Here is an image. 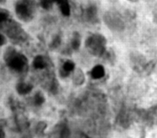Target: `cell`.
<instances>
[{"label":"cell","mask_w":157,"mask_h":138,"mask_svg":"<svg viewBox=\"0 0 157 138\" xmlns=\"http://www.w3.org/2000/svg\"><path fill=\"white\" fill-rule=\"evenodd\" d=\"M4 60L10 70L17 73H26L28 68V61L25 55L17 51L12 47L9 46L4 52Z\"/></svg>","instance_id":"1"},{"label":"cell","mask_w":157,"mask_h":138,"mask_svg":"<svg viewBox=\"0 0 157 138\" xmlns=\"http://www.w3.org/2000/svg\"><path fill=\"white\" fill-rule=\"evenodd\" d=\"M58 89L59 83L55 78H53L48 86V90L52 94H56L58 92Z\"/></svg>","instance_id":"16"},{"label":"cell","mask_w":157,"mask_h":138,"mask_svg":"<svg viewBox=\"0 0 157 138\" xmlns=\"http://www.w3.org/2000/svg\"><path fill=\"white\" fill-rule=\"evenodd\" d=\"M7 43V40L6 37L3 35L2 33L1 34V46H2L4 45H5Z\"/></svg>","instance_id":"23"},{"label":"cell","mask_w":157,"mask_h":138,"mask_svg":"<svg viewBox=\"0 0 157 138\" xmlns=\"http://www.w3.org/2000/svg\"><path fill=\"white\" fill-rule=\"evenodd\" d=\"M53 2V0H40L39 1L40 6L45 10H49L51 9Z\"/></svg>","instance_id":"20"},{"label":"cell","mask_w":157,"mask_h":138,"mask_svg":"<svg viewBox=\"0 0 157 138\" xmlns=\"http://www.w3.org/2000/svg\"><path fill=\"white\" fill-rule=\"evenodd\" d=\"M45 101L44 95L40 91H37L33 97V103L35 106H41Z\"/></svg>","instance_id":"15"},{"label":"cell","mask_w":157,"mask_h":138,"mask_svg":"<svg viewBox=\"0 0 157 138\" xmlns=\"http://www.w3.org/2000/svg\"><path fill=\"white\" fill-rule=\"evenodd\" d=\"M33 67L36 69L42 70L47 68L48 65V63L44 56L38 55L34 58L33 61Z\"/></svg>","instance_id":"9"},{"label":"cell","mask_w":157,"mask_h":138,"mask_svg":"<svg viewBox=\"0 0 157 138\" xmlns=\"http://www.w3.org/2000/svg\"><path fill=\"white\" fill-rule=\"evenodd\" d=\"M85 81V76L83 71L80 68H77L73 72L72 81L76 86L82 85Z\"/></svg>","instance_id":"8"},{"label":"cell","mask_w":157,"mask_h":138,"mask_svg":"<svg viewBox=\"0 0 157 138\" xmlns=\"http://www.w3.org/2000/svg\"><path fill=\"white\" fill-rule=\"evenodd\" d=\"M36 7V0H18L15 5V14L19 20L28 22L33 18Z\"/></svg>","instance_id":"4"},{"label":"cell","mask_w":157,"mask_h":138,"mask_svg":"<svg viewBox=\"0 0 157 138\" xmlns=\"http://www.w3.org/2000/svg\"><path fill=\"white\" fill-rule=\"evenodd\" d=\"M85 44L88 52L96 57H103L106 52L107 40L101 34H93L89 36Z\"/></svg>","instance_id":"3"},{"label":"cell","mask_w":157,"mask_h":138,"mask_svg":"<svg viewBox=\"0 0 157 138\" xmlns=\"http://www.w3.org/2000/svg\"><path fill=\"white\" fill-rule=\"evenodd\" d=\"M59 7L61 12L64 16L68 17L71 14V8L69 4V0H53Z\"/></svg>","instance_id":"11"},{"label":"cell","mask_w":157,"mask_h":138,"mask_svg":"<svg viewBox=\"0 0 157 138\" xmlns=\"http://www.w3.org/2000/svg\"><path fill=\"white\" fill-rule=\"evenodd\" d=\"M129 1H137V0H129Z\"/></svg>","instance_id":"26"},{"label":"cell","mask_w":157,"mask_h":138,"mask_svg":"<svg viewBox=\"0 0 157 138\" xmlns=\"http://www.w3.org/2000/svg\"><path fill=\"white\" fill-rule=\"evenodd\" d=\"M105 25L112 31L121 32L125 28V23L122 17L115 11H107L103 16Z\"/></svg>","instance_id":"5"},{"label":"cell","mask_w":157,"mask_h":138,"mask_svg":"<svg viewBox=\"0 0 157 138\" xmlns=\"http://www.w3.org/2000/svg\"><path fill=\"white\" fill-rule=\"evenodd\" d=\"M9 12L6 9H1L0 11V23H3L9 19Z\"/></svg>","instance_id":"21"},{"label":"cell","mask_w":157,"mask_h":138,"mask_svg":"<svg viewBox=\"0 0 157 138\" xmlns=\"http://www.w3.org/2000/svg\"><path fill=\"white\" fill-rule=\"evenodd\" d=\"M61 43V38L60 35L56 34L52 39L51 43L49 44V48L52 50H54L58 48Z\"/></svg>","instance_id":"17"},{"label":"cell","mask_w":157,"mask_h":138,"mask_svg":"<svg viewBox=\"0 0 157 138\" xmlns=\"http://www.w3.org/2000/svg\"><path fill=\"white\" fill-rule=\"evenodd\" d=\"M104 67L101 65H95L91 70L90 73L91 77L94 79L102 78L105 75Z\"/></svg>","instance_id":"13"},{"label":"cell","mask_w":157,"mask_h":138,"mask_svg":"<svg viewBox=\"0 0 157 138\" xmlns=\"http://www.w3.org/2000/svg\"><path fill=\"white\" fill-rule=\"evenodd\" d=\"M59 75H60V76H61V78H64L67 77V76L69 75V73H69V72H67V71L64 70L63 68H59Z\"/></svg>","instance_id":"22"},{"label":"cell","mask_w":157,"mask_h":138,"mask_svg":"<svg viewBox=\"0 0 157 138\" xmlns=\"http://www.w3.org/2000/svg\"><path fill=\"white\" fill-rule=\"evenodd\" d=\"M82 17L85 21L91 23H94L97 22L98 9L94 4H89L82 9Z\"/></svg>","instance_id":"6"},{"label":"cell","mask_w":157,"mask_h":138,"mask_svg":"<svg viewBox=\"0 0 157 138\" xmlns=\"http://www.w3.org/2000/svg\"><path fill=\"white\" fill-rule=\"evenodd\" d=\"M61 68H63L64 70L71 73V71H74L75 68V63L71 60H67L63 63Z\"/></svg>","instance_id":"19"},{"label":"cell","mask_w":157,"mask_h":138,"mask_svg":"<svg viewBox=\"0 0 157 138\" xmlns=\"http://www.w3.org/2000/svg\"><path fill=\"white\" fill-rule=\"evenodd\" d=\"M1 128V130H0V137L1 138H3L5 137V133L2 129V128Z\"/></svg>","instance_id":"24"},{"label":"cell","mask_w":157,"mask_h":138,"mask_svg":"<svg viewBox=\"0 0 157 138\" xmlns=\"http://www.w3.org/2000/svg\"><path fill=\"white\" fill-rule=\"evenodd\" d=\"M33 86L30 83L20 82L16 85V91L20 95H26L31 92Z\"/></svg>","instance_id":"10"},{"label":"cell","mask_w":157,"mask_h":138,"mask_svg":"<svg viewBox=\"0 0 157 138\" xmlns=\"http://www.w3.org/2000/svg\"><path fill=\"white\" fill-rule=\"evenodd\" d=\"M1 1V4H2L3 3V2H4V1H5V0H0Z\"/></svg>","instance_id":"25"},{"label":"cell","mask_w":157,"mask_h":138,"mask_svg":"<svg viewBox=\"0 0 157 138\" xmlns=\"http://www.w3.org/2000/svg\"><path fill=\"white\" fill-rule=\"evenodd\" d=\"M130 121L131 118L129 113L126 109L122 108L117 118V124H118L120 126L126 128L129 125Z\"/></svg>","instance_id":"7"},{"label":"cell","mask_w":157,"mask_h":138,"mask_svg":"<svg viewBox=\"0 0 157 138\" xmlns=\"http://www.w3.org/2000/svg\"><path fill=\"white\" fill-rule=\"evenodd\" d=\"M81 44V36L78 32L74 31L72 34L71 46L74 51H78Z\"/></svg>","instance_id":"14"},{"label":"cell","mask_w":157,"mask_h":138,"mask_svg":"<svg viewBox=\"0 0 157 138\" xmlns=\"http://www.w3.org/2000/svg\"><path fill=\"white\" fill-rule=\"evenodd\" d=\"M47 123L45 121H39L36 126V129H35V131L36 133L37 136H42L44 134V132L45 131V129L47 128Z\"/></svg>","instance_id":"18"},{"label":"cell","mask_w":157,"mask_h":138,"mask_svg":"<svg viewBox=\"0 0 157 138\" xmlns=\"http://www.w3.org/2000/svg\"><path fill=\"white\" fill-rule=\"evenodd\" d=\"M60 137H68L70 136V130L66 123H59L54 128Z\"/></svg>","instance_id":"12"},{"label":"cell","mask_w":157,"mask_h":138,"mask_svg":"<svg viewBox=\"0 0 157 138\" xmlns=\"http://www.w3.org/2000/svg\"><path fill=\"white\" fill-rule=\"evenodd\" d=\"M1 30L15 43H23L27 40L28 36L21 25L17 22L9 19L0 23Z\"/></svg>","instance_id":"2"}]
</instances>
